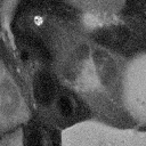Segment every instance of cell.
Returning <instances> with one entry per match:
<instances>
[{"instance_id": "6da1fadb", "label": "cell", "mask_w": 146, "mask_h": 146, "mask_svg": "<svg viewBox=\"0 0 146 146\" xmlns=\"http://www.w3.org/2000/svg\"><path fill=\"white\" fill-rule=\"evenodd\" d=\"M35 100L41 105H48L55 97L56 86L50 74L46 71L39 72L34 78L33 83Z\"/></svg>"}, {"instance_id": "7a4b0ae2", "label": "cell", "mask_w": 146, "mask_h": 146, "mask_svg": "<svg viewBox=\"0 0 146 146\" xmlns=\"http://www.w3.org/2000/svg\"><path fill=\"white\" fill-rule=\"evenodd\" d=\"M24 146H52L50 137L44 135L40 129L33 128L27 132Z\"/></svg>"}, {"instance_id": "3957f363", "label": "cell", "mask_w": 146, "mask_h": 146, "mask_svg": "<svg viewBox=\"0 0 146 146\" xmlns=\"http://www.w3.org/2000/svg\"><path fill=\"white\" fill-rule=\"evenodd\" d=\"M58 108L64 117H70L73 114V105L67 97H60L58 102Z\"/></svg>"}]
</instances>
